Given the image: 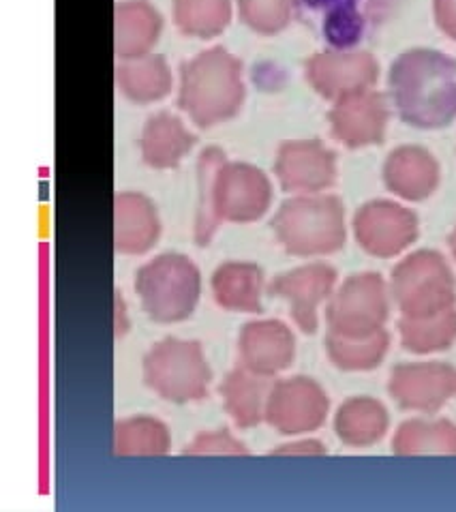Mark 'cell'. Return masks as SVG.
I'll use <instances>...</instances> for the list:
<instances>
[{
	"label": "cell",
	"mask_w": 456,
	"mask_h": 512,
	"mask_svg": "<svg viewBox=\"0 0 456 512\" xmlns=\"http://www.w3.org/2000/svg\"><path fill=\"white\" fill-rule=\"evenodd\" d=\"M191 144L193 135L178 123V118L170 114H159L150 118L142 138L144 157L155 168L176 165L180 157L191 148Z\"/></svg>",
	"instance_id": "cell-13"
},
{
	"label": "cell",
	"mask_w": 456,
	"mask_h": 512,
	"mask_svg": "<svg viewBox=\"0 0 456 512\" xmlns=\"http://www.w3.org/2000/svg\"><path fill=\"white\" fill-rule=\"evenodd\" d=\"M120 84H123L125 93L131 99L150 101L167 93V88H170V75H167L163 60L152 56L120 69Z\"/></svg>",
	"instance_id": "cell-15"
},
{
	"label": "cell",
	"mask_w": 456,
	"mask_h": 512,
	"mask_svg": "<svg viewBox=\"0 0 456 512\" xmlns=\"http://www.w3.org/2000/svg\"><path fill=\"white\" fill-rule=\"evenodd\" d=\"M456 388V375L446 369H407L399 375L397 393L412 405H429Z\"/></svg>",
	"instance_id": "cell-14"
},
{
	"label": "cell",
	"mask_w": 456,
	"mask_h": 512,
	"mask_svg": "<svg viewBox=\"0 0 456 512\" xmlns=\"http://www.w3.org/2000/svg\"><path fill=\"white\" fill-rule=\"evenodd\" d=\"M182 455L187 457H245L249 455L247 446L227 429L202 431L197 433L193 442L185 446Z\"/></svg>",
	"instance_id": "cell-16"
},
{
	"label": "cell",
	"mask_w": 456,
	"mask_h": 512,
	"mask_svg": "<svg viewBox=\"0 0 456 512\" xmlns=\"http://www.w3.org/2000/svg\"><path fill=\"white\" fill-rule=\"evenodd\" d=\"M157 238L159 219L146 198L133 193L116 198V251L142 255L155 247Z\"/></svg>",
	"instance_id": "cell-10"
},
{
	"label": "cell",
	"mask_w": 456,
	"mask_h": 512,
	"mask_svg": "<svg viewBox=\"0 0 456 512\" xmlns=\"http://www.w3.org/2000/svg\"><path fill=\"white\" fill-rule=\"evenodd\" d=\"M392 86L407 123L439 127L456 114V65L448 58L407 56L394 67Z\"/></svg>",
	"instance_id": "cell-1"
},
{
	"label": "cell",
	"mask_w": 456,
	"mask_h": 512,
	"mask_svg": "<svg viewBox=\"0 0 456 512\" xmlns=\"http://www.w3.org/2000/svg\"><path fill=\"white\" fill-rule=\"evenodd\" d=\"M135 292L152 322L176 324L191 318L202 298V273L187 255L161 253L135 275Z\"/></svg>",
	"instance_id": "cell-2"
},
{
	"label": "cell",
	"mask_w": 456,
	"mask_h": 512,
	"mask_svg": "<svg viewBox=\"0 0 456 512\" xmlns=\"http://www.w3.org/2000/svg\"><path fill=\"white\" fill-rule=\"evenodd\" d=\"M240 65L223 50L195 58L182 73L180 105L197 125H212L230 118L240 105Z\"/></svg>",
	"instance_id": "cell-4"
},
{
	"label": "cell",
	"mask_w": 456,
	"mask_h": 512,
	"mask_svg": "<svg viewBox=\"0 0 456 512\" xmlns=\"http://www.w3.org/2000/svg\"><path fill=\"white\" fill-rule=\"evenodd\" d=\"M399 0H294L298 18L330 48H356L386 22Z\"/></svg>",
	"instance_id": "cell-5"
},
{
	"label": "cell",
	"mask_w": 456,
	"mask_h": 512,
	"mask_svg": "<svg viewBox=\"0 0 456 512\" xmlns=\"http://www.w3.org/2000/svg\"><path fill=\"white\" fill-rule=\"evenodd\" d=\"M212 296L225 311L260 313L264 296V273L249 262H225L212 275Z\"/></svg>",
	"instance_id": "cell-8"
},
{
	"label": "cell",
	"mask_w": 456,
	"mask_h": 512,
	"mask_svg": "<svg viewBox=\"0 0 456 512\" xmlns=\"http://www.w3.org/2000/svg\"><path fill=\"white\" fill-rule=\"evenodd\" d=\"M349 412H352V416H345L343 420V435L349 440H356V433H358V427H362V440L369 438V435H373V429L379 431L384 425V420H369L373 414H377L379 410L375 408V405H369V403H354L349 405L347 408Z\"/></svg>",
	"instance_id": "cell-17"
},
{
	"label": "cell",
	"mask_w": 456,
	"mask_h": 512,
	"mask_svg": "<svg viewBox=\"0 0 456 512\" xmlns=\"http://www.w3.org/2000/svg\"><path fill=\"white\" fill-rule=\"evenodd\" d=\"M330 288V275L324 268H300L279 275L270 283V294L290 305L292 318L302 330L315 328V307Z\"/></svg>",
	"instance_id": "cell-11"
},
{
	"label": "cell",
	"mask_w": 456,
	"mask_h": 512,
	"mask_svg": "<svg viewBox=\"0 0 456 512\" xmlns=\"http://www.w3.org/2000/svg\"><path fill=\"white\" fill-rule=\"evenodd\" d=\"M114 309H116V337H123L129 330V320H127V305L125 298L116 292L114 298Z\"/></svg>",
	"instance_id": "cell-18"
},
{
	"label": "cell",
	"mask_w": 456,
	"mask_h": 512,
	"mask_svg": "<svg viewBox=\"0 0 456 512\" xmlns=\"http://www.w3.org/2000/svg\"><path fill=\"white\" fill-rule=\"evenodd\" d=\"M219 393L223 408L236 427L251 429L264 420L268 399L264 375H257L240 365L225 375Z\"/></svg>",
	"instance_id": "cell-9"
},
{
	"label": "cell",
	"mask_w": 456,
	"mask_h": 512,
	"mask_svg": "<svg viewBox=\"0 0 456 512\" xmlns=\"http://www.w3.org/2000/svg\"><path fill=\"white\" fill-rule=\"evenodd\" d=\"M324 408L326 401L313 382L281 380L268 390L264 420L279 433H300L317 427Z\"/></svg>",
	"instance_id": "cell-6"
},
{
	"label": "cell",
	"mask_w": 456,
	"mask_h": 512,
	"mask_svg": "<svg viewBox=\"0 0 456 512\" xmlns=\"http://www.w3.org/2000/svg\"><path fill=\"white\" fill-rule=\"evenodd\" d=\"M172 450V433L152 416H129L114 425L118 457H163Z\"/></svg>",
	"instance_id": "cell-12"
},
{
	"label": "cell",
	"mask_w": 456,
	"mask_h": 512,
	"mask_svg": "<svg viewBox=\"0 0 456 512\" xmlns=\"http://www.w3.org/2000/svg\"><path fill=\"white\" fill-rule=\"evenodd\" d=\"M144 382L163 401L193 403L208 395L212 369L200 341L165 337L144 356Z\"/></svg>",
	"instance_id": "cell-3"
},
{
	"label": "cell",
	"mask_w": 456,
	"mask_h": 512,
	"mask_svg": "<svg viewBox=\"0 0 456 512\" xmlns=\"http://www.w3.org/2000/svg\"><path fill=\"white\" fill-rule=\"evenodd\" d=\"M240 365L270 378L292 365L294 337L283 322L255 320L242 326L238 335Z\"/></svg>",
	"instance_id": "cell-7"
}]
</instances>
